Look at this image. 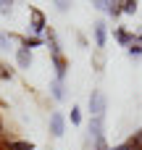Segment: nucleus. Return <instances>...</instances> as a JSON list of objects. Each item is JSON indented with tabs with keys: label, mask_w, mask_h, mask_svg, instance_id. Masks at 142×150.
<instances>
[{
	"label": "nucleus",
	"mask_w": 142,
	"mask_h": 150,
	"mask_svg": "<svg viewBox=\"0 0 142 150\" xmlns=\"http://www.w3.org/2000/svg\"><path fill=\"white\" fill-rule=\"evenodd\" d=\"M87 108H90V116H97V119H105V111H108V100H105L103 90H92V92H90V100H87Z\"/></svg>",
	"instance_id": "1"
},
{
	"label": "nucleus",
	"mask_w": 142,
	"mask_h": 150,
	"mask_svg": "<svg viewBox=\"0 0 142 150\" xmlns=\"http://www.w3.org/2000/svg\"><path fill=\"white\" fill-rule=\"evenodd\" d=\"M29 29L34 32V37H45V32H47V16L40 8H29Z\"/></svg>",
	"instance_id": "2"
},
{
	"label": "nucleus",
	"mask_w": 142,
	"mask_h": 150,
	"mask_svg": "<svg viewBox=\"0 0 142 150\" xmlns=\"http://www.w3.org/2000/svg\"><path fill=\"white\" fill-rule=\"evenodd\" d=\"M66 124H69V119H66V113L63 111H53L50 113V119H47V129H50V137H63L66 134Z\"/></svg>",
	"instance_id": "3"
},
{
	"label": "nucleus",
	"mask_w": 142,
	"mask_h": 150,
	"mask_svg": "<svg viewBox=\"0 0 142 150\" xmlns=\"http://www.w3.org/2000/svg\"><path fill=\"white\" fill-rule=\"evenodd\" d=\"M105 137V119H97V116H90V124H87V140L95 145L97 140Z\"/></svg>",
	"instance_id": "4"
},
{
	"label": "nucleus",
	"mask_w": 142,
	"mask_h": 150,
	"mask_svg": "<svg viewBox=\"0 0 142 150\" xmlns=\"http://www.w3.org/2000/svg\"><path fill=\"white\" fill-rule=\"evenodd\" d=\"M92 40H95V47H97V50L105 47V42H108V24H105L103 18H97V21L92 24Z\"/></svg>",
	"instance_id": "5"
},
{
	"label": "nucleus",
	"mask_w": 142,
	"mask_h": 150,
	"mask_svg": "<svg viewBox=\"0 0 142 150\" xmlns=\"http://www.w3.org/2000/svg\"><path fill=\"white\" fill-rule=\"evenodd\" d=\"M13 58H16V66H18L21 71H29V66L34 63V55H32V50H26V47H16Z\"/></svg>",
	"instance_id": "6"
},
{
	"label": "nucleus",
	"mask_w": 142,
	"mask_h": 150,
	"mask_svg": "<svg viewBox=\"0 0 142 150\" xmlns=\"http://www.w3.org/2000/svg\"><path fill=\"white\" fill-rule=\"evenodd\" d=\"M50 61H53V71H55V79H66V74H69V58L66 55H50Z\"/></svg>",
	"instance_id": "7"
},
{
	"label": "nucleus",
	"mask_w": 142,
	"mask_h": 150,
	"mask_svg": "<svg viewBox=\"0 0 142 150\" xmlns=\"http://www.w3.org/2000/svg\"><path fill=\"white\" fill-rule=\"evenodd\" d=\"M45 47L50 50V55H63V50H61V40H58V34L47 26V32H45Z\"/></svg>",
	"instance_id": "8"
},
{
	"label": "nucleus",
	"mask_w": 142,
	"mask_h": 150,
	"mask_svg": "<svg viewBox=\"0 0 142 150\" xmlns=\"http://www.w3.org/2000/svg\"><path fill=\"white\" fill-rule=\"evenodd\" d=\"M50 98L55 100V103H63L66 100V82H61V79H50Z\"/></svg>",
	"instance_id": "9"
},
{
	"label": "nucleus",
	"mask_w": 142,
	"mask_h": 150,
	"mask_svg": "<svg viewBox=\"0 0 142 150\" xmlns=\"http://www.w3.org/2000/svg\"><path fill=\"white\" fill-rule=\"evenodd\" d=\"M132 37H134V32H129V29H124V26H116V29H113V40H116L121 47H129V45H132Z\"/></svg>",
	"instance_id": "10"
},
{
	"label": "nucleus",
	"mask_w": 142,
	"mask_h": 150,
	"mask_svg": "<svg viewBox=\"0 0 142 150\" xmlns=\"http://www.w3.org/2000/svg\"><path fill=\"white\" fill-rule=\"evenodd\" d=\"M126 53H129V58H134V61L142 58V32H137V34L132 37V45L126 47Z\"/></svg>",
	"instance_id": "11"
},
{
	"label": "nucleus",
	"mask_w": 142,
	"mask_h": 150,
	"mask_svg": "<svg viewBox=\"0 0 142 150\" xmlns=\"http://www.w3.org/2000/svg\"><path fill=\"white\" fill-rule=\"evenodd\" d=\"M3 148H5V150H34V145L26 142V140H5Z\"/></svg>",
	"instance_id": "12"
},
{
	"label": "nucleus",
	"mask_w": 142,
	"mask_h": 150,
	"mask_svg": "<svg viewBox=\"0 0 142 150\" xmlns=\"http://www.w3.org/2000/svg\"><path fill=\"white\" fill-rule=\"evenodd\" d=\"M121 3H124V0H108L105 13H108L111 18H119V16H121Z\"/></svg>",
	"instance_id": "13"
},
{
	"label": "nucleus",
	"mask_w": 142,
	"mask_h": 150,
	"mask_svg": "<svg viewBox=\"0 0 142 150\" xmlns=\"http://www.w3.org/2000/svg\"><path fill=\"white\" fill-rule=\"evenodd\" d=\"M66 119L71 121V127H82V108H79V105H71V113H69Z\"/></svg>",
	"instance_id": "14"
},
{
	"label": "nucleus",
	"mask_w": 142,
	"mask_h": 150,
	"mask_svg": "<svg viewBox=\"0 0 142 150\" xmlns=\"http://www.w3.org/2000/svg\"><path fill=\"white\" fill-rule=\"evenodd\" d=\"M137 8H140V0H124L121 3V13H126V16H134Z\"/></svg>",
	"instance_id": "15"
},
{
	"label": "nucleus",
	"mask_w": 142,
	"mask_h": 150,
	"mask_svg": "<svg viewBox=\"0 0 142 150\" xmlns=\"http://www.w3.org/2000/svg\"><path fill=\"white\" fill-rule=\"evenodd\" d=\"M13 76H16V69H13V66H8V63H3V61H0V79H3V82H11V79H13Z\"/></svg>",
	"instance_id": "16"
},
{
	"label": "nucleus",
	"mask_w": 142,
	"mask_h": 150,
	"mask_svg": "<svg viewBox=\"0 0 142 150\" xmlns=\"http://www.w3.org/2000/svg\"><path fill=\"white\" fill-rule=\"evenodd\" d=\"M11 42H13V34L11 32H0V50H8Z\"/></svg>",
	"instance_id": "17"
},
{
	"label": "nucleus",
	"mask_w": 142,
	"mask_h": 150,
	"mask_svg": "<svg viewBox=\"0 0 142 150\" xmlns=\"http://www.w3.org/2000/svg\"><path fill=\"white\" fill-rule=\"evenodd\" d=\"M13 13V0H0V16H11Z\"/></svg>",
	"instance_id": "18"
},
{
	"label": "nucleus",
	"mask_w": 142,
	"mask_h": 150,
	"mask_svg": "<svg viewBox=\"0 0 142 150\" xmlns=\"http://www.w3.org/2000/svg\"><path fill=\"white\" fill-rule=\"evenodd\" d=\"M53 5H55L58 13H66V11L71 8V0H53Z\"/></svg>",
	"instance_id": "19"
},
{
	"label": "nucleus",
	"mask_w": 142,
	"mask_h": 150,
	"mask_svg": "<svg viewBox=\"0 0 142 150\" xmlns=\"http://www.w3.org/2000/svg\"><path fill=\"white\" fill-rule=\"evenodd\" d=\"M92 150H111V148H108V142H105V137H103V140H97V142L92 145Z\"/></svg>",
	"instance_id": "20"
},
{
	"label": "nucleus",
	"mask_w": 142,
	"mask_h": 150,
	"mask_svg": "<svg viewBox=\"0 0 142 150\" xmlns=\"http://www.w3.org/2000/svg\"><path fill=\"white\" fill-rule=\"evenodd\" d=\"M95 69H97V71L103 69V50H97V53H95Z\"/></svg>",
	"instance_id": "21"
},
{
	"label": "nucleus",
	"mask_w": 142,
	"mask_h": 150,
	"mask_svg": "<svg viewBox=\"0 0 142 150\" xmlns=\"http://www.w3.org/2000/svg\"><path fill=\"white\" fill-rule=\"evenodd\" d=\"M92 8H97V11H105V8H108V0H92Z\"/></svg>",
	"instance_id": "22"
},
{
	"label": "nucleus",
	"mask_w": 142,
	"mask_h": 150,
	"mask_svg": "<svg viewBox=\"0 0 142 150\" xmlns=\"http://www.w3.org/2000/svg\"><path fill=\"white\" fill-rule=\"evenodd\" d=\"M76 42H79V45H82V47H87V45H90V42H87V37H84V34H76Z\"/></svg>",
	"instance_id": "23"
},
{
	"label": "nucleus",
	"mask_w": 142,
	"mask_h": 150,
	"mask_svg": "<svg viewBox=\"0 0 142 150\" xmlns=\"http://www.w3.org/2000/svg\"><path fill=\"white\" fill-rule=\"evenodd\" d=\"M0 134H3V113H0Z\"/></svg>",
	"instance_id": "24"
},
{
	"label": "nucleus",
	"mask_w": 142,
	"mask_h": 150,
	"mask_svg": "<svg viewBox=\"0 0 142 150\" xmlns=\"http://www.w3.org/2000/svg\"><path fill=\"white\" fill-rule=\"evenodd\" d=\"M113 150H126V145H119V148H113Z\"/></svg>",
	"instance_id": "25"
}]
</instances>
